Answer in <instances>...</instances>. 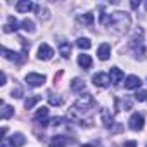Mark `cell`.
I'll return each mask as SVG.
<instances>
[{
	"mask_svg": "<svg viewBox=\"0 0 147 147\" xmlns=\"http://www.w3.org/2000/svg\"><path fill=\"white\" fill-rule=\"evenodd\" d=\"M95 107V100L90 94H82L78 97V100L75 102V106L71 107V118H75V119H80L83 123V116L88 114L92 109Z\"/></svg>",
	"mask_w": 147,
	"mask_h": 147,
	"instance_id": "cell-1",
	"label": "cell"
},
{
	"mask_svg": "<svg viewBox=\"0 0 147 147\" xmlns=\"http://www.w3.org/2000/svg\"><path fill=\"white\" fill-rule=\"evenodd\" d=\"M130 23H131L130 16H128L126 12L118 11V12H113V19H111L109 28H113V30H114V31H118V33H125V31H128Z\"/></svg>",
	"mask_w": 147,
	"mask_h": 147,
	"instance_id": "cell-2",
	"label": "cell"
},
{
	"mask_svg": "<svg viewBox=\"0 0 147 147\" xmlns=\"http://www.w3.org/2000/svg\"><path fill=\"white\" fill-rule=\"evenodd\" d=\"M142 36H144V31L142 30H137V33L130 40V49L133 50V55L137 59H140V61L145 59V49H144V43H142Z\"/></svg>",
	"mask_w": 147,
	"mask_h": 147,
	"instance_id": "cell-3",
	"label": "cell"
},
{
	"mask_svg": "<svg viewBox=\"0 0 147 147\" xmlns=\"http://www.w3.org/2000/svg\"><path fill=\"white\" fill-rule=\"evenodd\" d=\"M24 142H26V138H24L23 133H12L9 138L7 137L2 138L0 147H21V145H24Z\"/></svg>",
	"mask_w": 147,
	"mask_h": 147,
	"instance_id": "cell-4",
	"label": "cell"
},
{
	"mask_svg": "<svg viewBox=\"0 0 147 147\" xmlns=\"http://www.w3.org/2000/svg\"><path fill=\"white\" fill-rule=\"evenodd\" d=\"M24 82L30 87H42L47 82V78H45V75H40V73H28L26 78H24Z\"/></svg>",
	"mask_w": 147,
	"mask_h": 147,
	"instance_id": "cell-5",
	"label": "cell"
},
{
	"mask_svg": "<svg viewBox=\"0 0 147 147\" xmlns=\"http://www.w3.org/2000/svg\"><path fill=\"white\" fill-rule=\"evenodd\" d=\"M33 119H35L36 123H40L42 126H47V125L50 123V121H49V107H45V106L38 107L36 113H35V116H33Z\"/></svg>",
	"mask_w": 147,
	"mask_h": 147,
	"instance_id": "cell-6",
	"label": "cell"
},
{
	"mask_svg": "<svg viewBox=\"0 0 147 147\" xmlns=\"http://www.w3.org/2000/svg\"><path fill=\"white\" fill-rule=\"evenodd\" d=\"M109 80H111V83L114 85V87H119L121 85V82L125 80V73L119 69V67H111L109 69Z\"/></svg>",
	"mask_w": 147,
	"mask_h": 147,
	"instance_id": "cell-7",
	"label": "cell"
},
{
	"mask_svg": "<svg viewBox=\"0 0 147 147\" xmlns=\"http://www.w3.org/2000/svg\"><path fill=\"white\" fill-rule=\"evenodd\" d=\"M128 125H130V128L133 131H140L144 128V116L138 114V113H133L130 116V119H128Z\"/></svg>",
	"mask_w": 147,
	"mask_h": 147,
	"instance_id": "cell-8",
	"label": "cell"
},
{
	"mask_svg": "<svg viewBox=\"0 0 147 147\" xmlns=\"http://www.w3.org/2000/svg\"><path fill=\"white\" fill-rule=\"evenodd\" d=\"M92 82H94V85L99 87V88H106V87L111 83L109 75H106V73H97V75H94V76H92Z\"/></svg>",
	"mask_w": 147,
	"mask_h": 147,
	"instance_id": "cell-9",
	"label": "cell"
},
{
	"mask_svg": "<svg viewBox=\"0 0 147 147\" xmlns=\"http://www.w3.org/2000/svg\"><path fill=\"white\" fill-rule=\"evenodd\" d=\"M52 55H54V49H52L50 45L42 43V45L38 47V59H40V61H50Z\"/></svg>",
	"mask_w": 147,
	"mask_h": 147,
	"instance_id": "cell-10",
	"label": "cell"
},
{
	"mask_svg": "<svg viewBox=\"0 0 147 147\" xmlns=\"http://www.w3.org/2000/svg\"><path fill=\"white\" fill-rule=\"evenodd\" d=\"M2 55L7 59V61H14V62H23L24 61V54H18L14 50H9L7 47H2Z\"/></svg>",
	"mask_w": 147,
	"mask_h": 147,
	"instance_id": "cell-11",
	"label": "cell"
},
{
	"mask_svg": "<svg viewBox=\"0 0 147 147\" xmlns=\"http://www.w3.org/2000/svg\"><path fill=\"white\" fill-rule=\"evenodd\" d=\"M140 87H142V80L138 76L130 75V76L125 78V88H128V90H140Z\"/></svg>",
	"mask_w": 147,
	"mask_h": 147,
	"instance_id": "cell-12",
	"label": "cell"
},
{
	"mask_svg": "<svg viewBox=\"0 0 147 147\" xmlns=\"http://www.w3.org/2000/svg\"><path fill=\"white\" fill-rule=\"evenodd\" d=\"M36 5L33 2H30V0H19V2L16 4V11L18 12H23V14H28L30 11H33Z\"/></svg>",
	"mask_w": 147,
	"mask_h": 147,
	"instance_id": "cell-13",
	"label": "cell"
},
{
	"mask_svg": "<svg viewBox=\"0 0 147 147\" xmlns=\"http://www.w3.org/2000/svg\"><path fill=\"white\" fill-rule=\"evenodd\" d=\"M18 30H19L18 19H16L14 16H9V18H7V23L4 24V33H14V31H18Z\"/></svg>",
	"mask_w": 147,
	"mask_h": 147,
	"instance_id": "cell-14",
	"label": "cell"
},
{
	"mask_svg": "<svg viewBox=\"0 0 147 147\" xmlns=\"http://www.w3.org/2000/svg\"><path fill=\"white\" fill-rule=\"evenodd\" d=\"M100 119H102V123H104V126H106V128H111V126L114 125L113 114H111V111H109V109H106V107H102V109H100Z\"/></svg>",
	"mask_w": 147,
	"mask_h": 147,
	"instance_id": "cell-15",
	"label": "cell"
},
{
	"mask_svg": "<svg viewBox=\"0 0 147 147\" xmlns=\"http://www.w3.org/2000/svg\"><path fill=\"white\" fill-rule=\"evenodd\" d=\"M97 55L100 61H107L109 55H111V45L109 43H100L99 49H97Z\"/></svg>",
	"mask_w": 147,
	"mask_h": 147,
	"instance_id": "cell-16",
	"label": "cell"
},
{
	"mask_svg": "<svg viewBox=\"0 0 147 147\" xmlns=\"http://www.w3.org/2000/svg\"><path fill=\"white\" fill-rule=\"evenodd\" d=\"M57 49H59V54H61L64 59H67V57L71 55V43H69V42L61 40V42L57 43Z\"/></svg>",
	"mask_w": 147,
	"mask_h": 147,
	"instance_id": "cell-17",
	"label": "cell"
},
{
	"mask_svg": "<svg viewBox=\"0 0 147 147\" xmlns=\"http://www.w3.org/2000/svg\"><path fill=\"white\" fill-rule=\"evenodd\" d=\"M71 90L73 92H78V94L85 92V82L82 78H75V80L71 82Z\"/></svg>",
	"mask_w": 147,
	"mask_h": 147,
	"instance_id": "cell-18",
	"label": "cell"
},
{
	"mask_svg": "<svg viewBox=\"0 0 147 147\" xmlns=\"http://www.w3.org/2000/svg\"><path fill=\"white\" fill-rule=\"evenodd\" d=\"M78 64H80L83 69H90V67H92V57L87 55V54H80V55H78Z\"/></svg>",
	"mask_w": 147,
	"mask_h": 147,
	"instance_id": "cell-19",
	"label": "cell"
},
{
	"mask_svg": "<svg viewBox=\"0 0 147 147\" xmlns=\"http://www.w3.org/2000/svg\"><path fill=\"white\" fill-rule=\"evenodd\" d=\"M66 144H67V138L64 135H55L49 147H66Z\"/></svg>",
	"mask_w": 147,
	"mask_h": 147,
	"instance_id": "cell-20",
	"label": "cell"
},
{
	"mask_svg": "<svg viewBox=\"0 0 147 147\" xmlns=\"http://www.w3.org/2000/svg\"><path fill=\"white\" fill-rule=\"evenodd\" d=\"M0 116H2V119H9L14 116V107L9 106V104H2V113H0Z\"/></svg>",
	"mask_w": 147,
	"mask_h": 147,
	"instance_id": "cell-21",
	"label": "cell"
},
{
	"mask_svg": "<svg viewBox=\"0 0 147 147\" xmlns=\"http://www.w3.org/2000/svg\"><path fill=\"white\" fill-rule=\"evenodd\" d=\"M78 21L83 23V24H87V26H92V24H94V14H90V12L80 14V16H78Z\"/></svg>",
	"mask_w": 147,
	"mask_h": 147,
	"instance_id": "cell-22",
	"label": "cell"
},
{
	"mask_svg": "<svg viewBox=\"0 0 147 147\" xmlns=\"http://www.w3.org/2000/svg\"><path fill=\"white\" fill-rule=\"evenodd\" d=\"M40 99H42L40 95H30V97L24 100V107H26V109L35 107V104H38V102H40Z\"/></svg>",
	"mask_w": 147,
	"mask_h": 147,
	"instance_id": "cell-23",
	"label": "cell"
},
{
	"mask_svg": "<svg viewBox=\"0 0 147 147\" xmlns=\"http://www.w3.org/2000/svg\"><path fill=\"white\" fill-rule=\"evenodd\" d=\"M21 28H23L24 31H28V33H33V31H35V23H33L31 19L26 18V19L21 21Z\"/></svg>",
	"mask_w": 147,
	"mask_h": 147,
	"instance_id": "cell-24",
	"label": "cell"
},
{
	"mask_svg": "<svg viewBox=\"0 0 147 147\" xmlns=\"http://www.w3.org/2000/svg\"><path fill=\"white\" fill-rule=\"evenodd\" d=\"M35 11H36V14H38V18H40V19H43V21L50 18V16H49V9H47V7H43V5H36V7H35Z\"/></svg>",
	"mask_w": 147,
	"mask_h": 147,
	"instance_id": "cell-25",
	"label": "cell"
},
{
	"mask_svg": "<svg viewBox=\"0 0 147 147\" xmlns=\"http://www.w3.org/2000/svg\"><path fill=\"white\" fill-rule=\"evenodd\" d=\"M76 45H78L82 50H88V49L92 47V42H90L88 38H78V40H76Z\"/></svg>",
	"mask_w": 147,
	"mask_h": 147,
	"instance_id": "cell-26",
	"label": "cell"
},
{
	"mask_svg": "<svg viewBox=\"0 0 147 147\" xmlns=\"http://www.w3.org/2000/svg\"><path fill=\"white\" fill-rule=\"evenodd\" d=\"M49 104H50V106H62V99H61L59 95L49 94Z\"/></svg>",
	"mask_w": 147,
	"mask_h": 147,
	"instance_id": "cell-27",
	"label": "cell"
},
{
	"mask_svg": "<svg viewBox=\"0 0 147 147\" xmlns=\"http://www.w3.org/2000/svg\"><path fill=\"white\" fill-rule=\"evenodd\" d=\"M133 97H135V100L144 102V100H147V92H144V90H137V94H135Z\"/></svg>",
	"mask_w": 147,
	"mask_h": 147,
	"instance_id": "cell-28",
	"label": "cell"
},
{
	"mask_svg": "<svg viewBox=\"0 0 147 147\" xmlns=\"http://www.w3.org/2000/svg\"><path fill=\"white\" fill-rule=\"evenodd\" d=\"M12 97H16V99L23 97V88H21V87H16V88L12 90Z\"/></svg>",
	"mask_w": 147,
	"mask_h": 147,
	"instance_id": "cell-29",
	"label": "cell"
},
{
	"mask_svg": "<svg viewBox=\"0 0 147 147\" xmlns=\"http://www.w3.org/2000/svg\"><path fill=\"white\" fill-rule=\"evenodd\" d=\"M61 123H64V118H52L50 119V125L52 126H59Z\"/></svg>",
	"mask_w": 147,
	"mask_h": 147,
	"instance_id": "cell-30",
	"label": "cell"
},
{
	"mask_svg": "<svg viewBox=\"0 0 147 147\" xmlns=\"http://www.w3.org/2000/svg\"><path fill=\"white\" fill-rule=\"evenodd\" d=\"M125 147H137V142L135 140H128V142H125Z\"/></svg>",
	"mask_w": 147,
	"mask_h": 147,
	"instance_id": "cell-31",
	"label": "cell"
},
{
	"mask_svg": "<svg viewBox=\"0 0 147 147\" xmlns=\"http://www.w3.org/2000/svg\"><path fill=\"white\" fill-rule=\"evenodd\" d=\"M130 5H131V9H137V7L140 5V2H137V0H131V2H130Z\"/></svg>",
	"mask_w": 147,
	"mask_h": 147,
	"instance_id": "cell-32",
	"label": "cell"
},
{
	"mask_svg": "<svg viewBox=\"0 0 147 147\" xmlns=\"http://www.w3.org/2000/svg\"><path fill=\"white\" fill-rule=\"evenodd\" d=\"M5 82H7V76H5V73H2V85H5Z\"/></svg>",
	"mask_w": 147,
	"mask_h": 147,
	"instance_id": "cell-33",
	"label": "cell"
},
{
	"mask_svg": "<svg viewBox=\"0 0 147 147\" xmlns=\"http://www.w3.org/2000/svg\"><path fill=\"white\" fill-rule=\"evenodd\" d=\"M82 147H94V145H90V144H85V145H82Z\"/></svg>",
	"mask_w": 147,
	"mask_h": 147,
	"instance_id": "cell-34",
	"label": "cell"
},
{
	"mask_svg": "<svg viewBox=\"0 0 147 147\" xmlns=\"http://www.w3.org/2000/svg\"><path fill=\"white\" fill-rule=\"evenodd\" d=\"M145 11H147V2H145Z\"/></svg>",
	"mask_w": 147,
	"mask_h": 147,
	"instance_id": "cell-35",
	"label": "cell"
},
{
	"mask_svg": "<svg viewBox=\"0 0 147 147\" xmlns=\"http://www.w3.org/2000/svg\"><path fill=\"white\" fill-rule=\"evenodd\" d=\"M145 147H147V145H145Z\"/></svg>",
	"mask_w": 147,
	"mask_h": 147,
	"instance_id": "cell-36",
	"label": "cell"
}]
</instances>
